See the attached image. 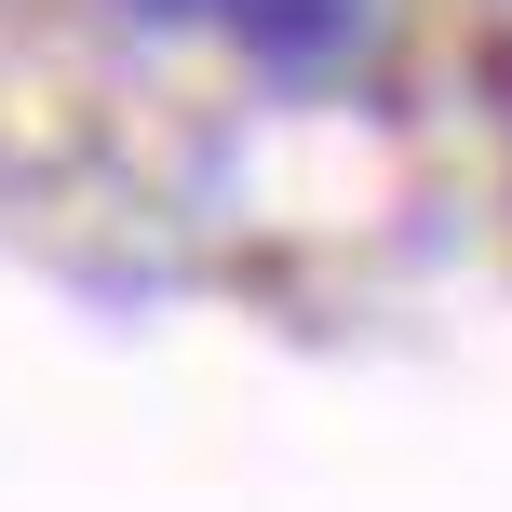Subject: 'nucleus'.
<instances>
[{
	"mask_svg": "<svg viewBox=\"0 0 512 512\" xmlns=\"http://www.w3.org/2000/svg\"><path fill=\"white\" fill-rule=\"evenodd\" d=\"M243 41L270 54V68H310V54L364 41V0H243Z\"/></svg>",
	"mask_w": 512,
	"mask_h": 512,
	"instance_id": "f257e3e1",
	"label": "nucleus"
},
{
	"mask_svg": "<svg viewBox=\"0 0 512 512\" xmlns=\"http://www.w3.org/2000/svg\"><path fill=\"white\" fill-rule=\"evenodd\" d=\"M149 14H243V0H149Z\"/></svg>",
	"mask_w": 512,
	"mask_h": 512,
	"instance_id": "f03ea898",
	"label": "nucleus"
}]
</instances>
